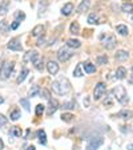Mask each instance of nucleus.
<instances>
[{
    "label": "nucleus",
    "instance_id": "nucleus-8",
    "mask_svg": "<svg viewBox=\"0 0 133 150\" xmlns=\"http://www.w3.org/2000/svg\"><path fill=\"white\" fill-rule=\"evenodd\" d=\"M59 109V101L57 100H48V109H47V116H52L55 112Z\"/></svg>",
    "mask_w": 133,
    "mask_h": 150
},
{
    "label": "nucleus",
    "instance_id": "nucleus-6",
    "mask_svg": "<svg viewBox=\"0 0 133 150\" xmlns=\"http://www.w3.org/2000/svg\"><path fill=\"white\" fill-rule=\"evenodd\" d=\"M71 56H72V52L69 51L67 47H63V48H60L59 52H57V57H59V60L61 62L67 61V60H68Z\"/></svg>",
    "mask_w": 133,
    "mask_h": 150
},
{
    "label": "nucleus",
    "instance_id": "nucleus-23",
    "mask_svg": "<svg viewBox=\"0 0 133 150\" xmlns=\"http://www.w3.org/2000/svg\"><path fill=\"white\" fill-rule=\"evenodd\" d=\"M27 74H28V69H27V68H24V69H23V71L20 72L19 77H17V80H16V82H17V84H20V82H23V81H24V80H26Z\"/></svg>",
    "mask_w": 133,
    "mask_h": 150
},
{
    "label": "nucleus",
    "instance_id": "nucleus-29",
    "mask_svg": "<svg viewBox=\"0 0 133 150\" xmlns=\"http://www.w3.org/2000/svg\"><path fill=\"white\" fill-rule=\"evenodd\" d=\"M20 104L23 105V108L26 109L27 112H29V110H31V108H29V101H28V100H27V98H21V100H20Z\"/></svg>",
    "mask_w": 133,
    "mask_h": 150
},
{
    "label": "nucleus",
    "instance_id": "nucleus-36",
    "mask_svg": "<svg viewBox=\"0 0 133 150\" xmlns=\"http://www.w3.org/2000/svg\"><path fill=\"white\" fill-rule=\"evenodd\" d=\"M73 74H75L76 77H81V76H83V73H81V64H79V65L76 67V69H75Z\"/></svg>",
    "mask_w": 133,
    "mask_h": 150
},
{
    "label": "nucleus",
    "instance_id": "nucleus-46",
    "mask_svg": "<svg viewBox=\"0 0 133 150\" xmlns=\"http://www.w3.org/2000/svg\"><path fill=\"white\" fill-rule=\"evenodd\" d=\"M3 102H4V98H3L1 96H0V104H3Z\"/></svg>",
    "mask_w": 133,
    "mask_h": 150
},
{
    "label": "nucleus",
    "instance_id": "nucleus-43",
    "mask_svg": "<svg viewBox=\"0 0 133 150\" xmlns=\"http://www.w3.org/2000/svg\"><path fill=\"white\" fill-rule=\"evenodd\" d=\"M4 147V144H3V141H1V138H0V149H3Z\"/></svg>",
    "mask_w": 133,
    "mask_h": 150
},
{
    "label": "nucleus",
    "instance_id": "nucleus-7",
    "mask_svg": "<svg viewBox=\"0 0 133 150\" xmlns=\"http://www.w3.org/2000/svg\"><path fill=\"white\" fill-rule=\"evenodd\" d=\"M102 142H104V139L101 137H99V138H91L89 142H88L87 150H97L102 145Z\"/></svg>",
    "mask_w": 133,
    "mask_h": 150
},
{
    "label": "nucleus",
    "instance_id": "nucleus-38",
    "mask_svg": "<svg viewBox=\"0 0 133 150\" xmlns=\"http://www.w3.org/2000/svg\"><path fill=\"white\" fill-rule=\"evenodd\" d=\"M19 117H20L19 110H14L11 113V120H12V121H16V120H19Z\"/></svg>",
    "mask_w": 133,
    "mask_h": 150
},
{
    "label": "nucleus",
    "instance_id": "nucleus-27",
    "mask_svg": "<svg viewBox=\"0 0 133 150\" xmlns=\"http://www.w3.org/2000/svg\"><path fill=\"white\" fill-rule=\"evenodd\" d=\"M97 20H99V16H97V13H91L89 16H88V23H89V24L97 23Z\"/></svg>",
    "mask_w": 133,
    "mask_h": 150
},
{
    "label": "nucleus",
    "instance_id": "nucleus-18",
    "mask_svg": "<svg viewBox=\"0 0 133 150\" xmlns=\"http://www.w3.org/2000/svg\"><path fill=\"white\" fill-rule=\"evenodd\" d=\"M8 4H9L8 0H4L3 3L0 4V15H1V16H4V15L7 13V11H8Z\"/></svg>",
    "mask_w": 133,
    "mask_h": 150
},
{
    "label": "nucleus",
    "instance_id": "nucleus-15",
    "mask_svg": "<svg viewBox=\"0 0 133 150\" xmlns=\"http://www.w3.org/2000/svg\"><path fill=\"white\" fill-rule=\"evenodd\" d=\"M116 31L119 32L121 36H127L128 33H129V31H128V27L124 25V24H120V25L116 27Z\"/></svg>",
    "mask_w": 133,
    "mask_h": 150
},
{
    "label": "nucleus",
    "instance_id": "nucleus-44",
    "mask_svg": "<svg viewBox=\"0 0 133 150\" xmlns=\"http://www.w3.org/2000/svg\"><path fill=\"white\" fill-rule=\"evenodd\" d=\"M27 150H36V149H35V146H28L27 147Z\"/></svg>",
    "mask_w": 133,
    "mask_h": 150
},
{
    "label": "nucleus",
    "instance_id": "nucleus-26",
    "mask_svg": "<svg viewBox=\"0 0 133 150\" xmlns=\"http://www.w3.org/2000/svg\"><path fill=\"white\" fill-rule=\"evenodd\" d=\"M73 114H71V113H63L61 114V120L64 122H71L72 120H73Z\"/></svg>",
    "mask_w": 133,
    "mask_h": 150
},
{
    "label": "nucleus",
    "instance_id": "nucleus-47",
    "mask_svg": "<svg viewBox=\"0 0 133 150\" xmlns=\"http://www.w3.org/2000/svg\"><path fill=\"white\" fill-rule=\"evenodd\" d=\"M132 21H133V17H132Z\"/></svg>",
    "mask_w": 133,
    "mask_h": 150
},
{
    "label": "nucleus",
    "instance_id": "nucleus-5",
    "mask_svg": "<svg viewBox=\"0 0 133 150\" xmlns=\"http://www.w3.org/2000/svg\"><path fill=\"white\" fill-rule=\"evenodd\" d=\"M116 37L113 36V35H109V36L104 37L102 39V47L107 49H113L115 47H116Z\"/></svg>",
    "mask_w": 133,
    "mask_h": 150
},
{
    "label": "nucleus",
    "instance_id": "nucleus-17",
    "mask_svg": "<svg viewBox=\"0 0 133 150\" xmlns=\"http://www.w3.org/2000/svg\"><path fill=\"white\" fill-rule=\"evenodd\" d=\"M121 9H122V12H125V13H133V4L132 3H124L122 4V7H121Z\"/></svg>",
    "mask_w": 133,
    "mask_h": 150
},
{
    "label": "nucleus",
    "instance_id": "nucleus-35",
    "mask_svg": "<svg viewBox=\"0 0 133 150\" xmlns=\"http://www.w3.org/2000/svg\"><path fill=\"white\" fill-rule=\"evenodd\" d=\"M43 112H44V105H41V104L36 105V116H41Z\"/></svg>",
    "mask_w": 133,
    "mask_h": 150
},
{
    "label": "nucleus",
    "instance_id": "nucleus-33",
    "mask_svg": "<svg viewBox=\"0 0 133 150\" xmlns=\"http://www.w3.org/2000/svg\"><path fill=\"white\" fill-rule=\"evenodd\" d=\"M41 64H43V62H41V60H40V57H39V59H37V60H36V61H35V62H33V65H35V68H36V69H37V71H43V68H44V67H43V65H41Z\"/></svg>",
    "mask_w": 133,
    "mask_h": 150
},
{
    "label": "nucleus",
    "instance_id": "nucleus-12",
    "mask_svg": "<svg viewBox=\"0 0 133 150\" xmlns=\"http://www.w3.org/2000/svg\"><path fill=\"white\" fill-rule=\"evenodd\" d=\"M72 11H73V4H72V3H67L64 7H63L61 13L64 15V16H68V15L72 13Z\"/></svg>",
    "mask_w": 133,
    "mask_h": 150
},
{
    "label": "nucleus",
    "instance_id": "nucleus-39",
    "mask_svg": "<svg viewBox=\"0 0 133 150\" xmlns=\"http://www.w3.org/2000/svg\"><path fill=\"white\" fill-rule=\"evenodd\" d=\"M97 62H99V64H107V62H108V57L107 56H100L99 59H97Z\"/></svg>",
    "mask_w": 133,
    "mask_h": 150
},
{
    "label": "nucleus",
    "instance_id": "nucleus-3",
    "mask_svg": "<svg viewBox=\"0 0 133 150\" xmlns=\"http://www.w3.org/2000/svg\"><path fill=\"white\" fill-rule=\"evenodd\" d=\"M14 67H15L14 62H9V61L4 62L3 65H1V68H0V77H1L3 80L9 79L12 71H14Z\"/></svg>",
    "mask_w": 133,
    "mask_h": 150
},
{
    "label": "nucleus",
    "instance_id": "nucleus-21",
    "mask_svg": "<svg viewBox=\"0 0 133 150\" xmlns=\"http://www.w3.org/2000/svg\"><path fill=\"white\" fill-rule=\"evenodd\" d=\"M37 137H39V142L41 145H46L47 144V136H46V132H44V130H39V132H37Z\"/></svg>",
    "mask_w": 133,
    "mask_h": 150
},
{
    "label": "nucleus",
    "instance_id": "nucleus-32",
    "mask_svg": "<svg viewBox=\"0 0 133 150\" xmlns=\"http://www.w3.org/2000/svg\"><path fill=\"white\" fill-rule=\"evenodd\" d=\"M15 17H16L15 20H19V21H21V20L26 19V13H24V12H21V11H17L16 13H15Z\"/></svg>",
    "mask_w": 133,
    "mask_h": 150
},
{
    "label": "nucleus",
    "instance_id": "nucleus-25",
    "mask_svg": "<svg viewBox=\"0 0 133 150\" xmlns=\"http://www.w3.org/2000/svg\"><path fill=\"white\" fill-rule=\"evenodd\" d=\"M43 31H44V27L43 25H36L33 28V31H32V36H40V35L43 33Z\"/></svg>",
    "mask_w": 133,
    "mask_h": 150
},
{
    "label": "nucleus",
    "instance_id": "nucleus-2",
    "mask_svg": "<svg viewBox=\"0 0 133 150\" xmlns=\"http://www.w3.org/2000/svg\"><path fill=\"white\" fill-rule=\"evenodd\" d=\"M112 93H113L115 98H116L117 101L120 102V104L127 105L128 102H129V98H128L127 91H125V88H124V86H121V85H117V86H115L113 91H112Z\"/></svg>",
    "mask_w": 133,
    "mask_h": 150
},
{
    "label": "nucleus",
    "instance_id": "nucleus-14",
    "mask_svg": "<svg viewBox=\"0 0 133 150\" xmlns=\"http://www.w3.org/2000/svg\"><path fill=\"white\" fill-rule=\"evenodd\" d=\"M69 32H71L72 35H79L80 33V25L77 21H73V23L71 24V27H69Z\"/></svg>",
    "mask_w": 133,
    "mask_h": 150
},
{
    "label": "nucleus",
    "instance_id": "nucleus-1",
    "mask_svg": "<svg viewBox=\"0 0 133 150\" xmlns=\"http://www.w3.org/2000/svg\"><path fill=\"white\" fill-rule=\"evenodd\" d=\"M52 89L57 94H65L71 91V84H69V81L65 77H60L57 81H55L52 84Z\"/></svg>",
    "mask_w": 133,
    "mask_h": 150
},
{
    "label": "nucleus",
    "instance_id": "nucleus-9",
    "mask_svg": "<svg viewBox=\"0 0 133 150\" xmlns=\"http://www.w3.org/2000/svg\"><path fill=\"white\" fill-rule=\"evenodd\" d=\"M39 53H37L36 51H29V52H27L26 54H24V57H23V61L24 62H28V61H31L32 64H33L35 61H36L37 59H39Z\"/></svg>",
    "mask_w": 133,
    "mask_h": 150
},
{
    "label": "nucleus",
    "instance_id": "nucleus-37",
    "mask_svg": "<svg viewBox=\"0 0 133 150\" xmlns=\"http://www.w3.org/2000/svg\"><path fill=\"white\" fill-rule=\"evenodd\" d=\"M61 108L63 109H73L75 108V102H64Z\"/></svg>",
    "mask_w": 133,
    "mask_h": 150
},
{
    "label": "nucleus",
    "instance_id": "nucleus-28",
    "mask_svg": "<svg viewBox=\"0 0 133 150\" xmlns=\"http://www.w3.org/2000/svg\"><path fill=\"white\" fill-rule=\"evenodd\" d=\"M9 134H11V136H15V137H20L21 136V130H20L17 126H15V127H12L11 130H9Z\"/></svg>",
    "mask_w": 133,
    "mask_h": 150
},
{
    "label": "nucleus",
    "instance_id": "nucleus-31",
    "mask_svg": "<svg viewBox=\"0 0 133 150\" xmlns=\"http://www.w3.org/2000/svg\"><path fill=\"white\" fill-rule=\"evenodd\" d=\"M51 94H49V92L47 91V89H41L40 91V97H43V98H46V100H51Z\"/></svg>",
    "mask_w": 133,
    "mask_h": 150
},
{
    "label": "nucleus",
    "instance_id": "nucleus-11",
    "mask_svg": "<svg viewBox=\"0 0 133 150\" xmlns=\"http://www.w3.org/2000/svg\"><path fill=\"white\" fill-rule=\"evenodd\" d=\"M47 69H48L49 74H56L59 72V64L56 61H49L47 64Z\"/></svg>",
    "mask_w": 133,
    "mask_h": 150
},
{
    "label": "nucleus",
    "instance_id": "nucleus-22",
    "mask_svg": "<svg viewBox=\"0 0 133 150\" xmlns=\"http://www.w3.org/2000/svg\"><path fill=\"white\" fill-rule=\"evenodd\" d=\"M67 45L71 47V48H79V47L81 45V42L76 39H69L68 41H67Z\"/></svg>",
    "mask_w": 133,
    "mask_h": 150
},
{
    "label": "nucleus",
    "instance_id": "nucleus-34",
    "mask_svg": "<svg viewBox=\"0 0 133 150\" xmlns=\"http://www.w3.org/2000/svg\"><path fill=\"white\" fill-rule=\"evenodd\" d=\"M37 92H39V86H37V85H33V86L31 88V91H29V96H31V97L36 96Z\"/></svg>",
    "mask_w": 133,
    "mask_h": 150
},
{
    "label": "nucleus",
    "instance_id": "nucleus-40",
    "mask_svg": "<svg viewBox=\"0 0 133 150\" xmlns=\"http://www.w3.org/2000/svg\"><path fill=\"white\" fill-rule=\"evenodd\" d=\"M44 42H46V37L43 36V37H40V39L37 40L36 44H37V47H41V45H44Z\"/></svg>",
    "mask_w": 133,
    "mask_h": 150
},
{
    "label": "nucleus",
    "instance_id": "nucleus-41",
    "mask_svg": "<svg viewBox=\"0 0 133 150\" xmlns=\"http://www.w3.org/2000/svg\"><path fill=\"white\" fill-rule=\"evenodd\" d=\"M7 124V118L3 116V114H0V126H3V125Z\"/></svg>",
    "mask_w": 133,
    "mask_h": 150
},
{
    "label": "nucleus",
    "instance_id": "nucleus-30",
    "mask_svg": "<svg viewBox=\"0 0 133 150\" xmlns=\"http://www.w3.org/2000/svg\"><path fill=\"white\" fill-rule=\"evenodd\" d=\"M9 28H11V27H9L8 24L6 23V21H0V29H1V32H4V33H7Z\"/></svg>",
    "mask_w": 133,
    "mask_h": 150
},
{
    "label": "nucleus",
    "instance_id": "nucleus-19",
    "mask_svg": "<svg viewBox=\"0 0 133 150\" xmlns=\"http://www.w3.org/2000/svg\"><path fill=\"white\" fill-rule=\"evenodd\" d=\"M125 74H127V69H125L124 67L117 68V71H116V77H117V79H120V80L125 79Z\"/></svg>",
    "mask_w": 133,
    "mask_h": 150
},
{
    "label": "nucleus",
    "instance_id": "nucleus-13",
    "mask_svg": "<svg viewBox=\"0 0 133 150\" xmlns=\"http://www.w3.org/2000/svg\"><path fill=\"white\" fill-rule=\"evenodd\" d=\"M89 6H91V1H89V0H83L81 3H80L79 8H77V12H79V13H81V12L87 11V9L89 8Z\"/></svg>",
    "mask_w": 133,
    "mask_h": 150
},
{
    "label": "nucleus",
    "instance_id": "nucleus-4",
    "mask_svg": "<svg viewBox=\"0 0 133 150\" xmlns=\"http://www.w3.org/2000/svg\"><path fill=\"white\" fill-rule=\"evenodd\" d=\"M105 91H107V85L104 82H99V84L95 86V91H93V98L96 100H100L102 96H104Z\"/></svg>",
    "mask_w": 133,
    "mask_h": 150
},
{
    "label": "nucleus",
    "instance_id": "nucleus-20",
    "mask_svg": "<svg viewBox=\"0 0 133 150\" xmlns=\"http://www.w3.org/2000/svg\"><path fill=\"white\" fill-rule=\"evenodd\" d=\"M128 57H129V54H128V52H125V51H119L116 53V59L119 60V61H124V60H127Z\"/></svg>",
    "mask_w": 133,
    "mask_h": 150
},
{
    "label": "nucleus",
    "instance_id": "nucleus-45",
    "mask_svg": "<svg viewBox=\"0 0 133 150\" xmlns=\"http://www.w3.org/2000/svg\"><path fill=\"white\" fill-rule=\"evenodd\" d=\"M128 150H133V145H128Z\"/></svg>",
    "mask_w": 133,
    "mask_h": 150
},
{
    "label": "nucleus",
    "instance_id": "nucleus-42",
    "mask_svg": "<svg viewBox=\"0 0 133 150\" xmlns=\"http://www.w3.org/2000/svg\"><path fill=\"white\" fill-rule=\"evenodd\" d=\"M19 25H20V21H19V20H15L14 23L11 24V29H16Z\"/></svg>",
    "mask_w": 133,
    "mask_h": 150
},
{
    "label": "nucleus",
    "instance_id": "nucleus-24",
    "mask_svg": "<svg viewBox=\"0 0 133 150\" xmlns=\"http://www.w3.org/2000/svg\"><path fill=\"white\" fill-rule=\"evenodd\" d=\"M84 69L87 73H95V72H96V67H95L93 64H91V62H85Z\"/></svg>",
    "mask_w": 133,
    "mask_h": 150
},
{
    "label": "nucleus",
    "instance_id": "nucleus-10",
    "mask_svg": "<svg viewBox=\"0 0 133 150\" xmlns=\"http://www.w3.org/2000/svg\"><path fill=\"white\" fill-rule=\"evenodd\" d=\"M7 48L11 49V51H21V49H23V48H21V44L19 42V40H17V39L11 40V41L8 42Z\"/></svg>",
    "mask_w": 133,
    "mask_h": 150
},
{
    "label": "nucleus",
    "instance_id": "nucleus-16",
    "mask_svg": "<svg viewBox=\"0 0 133 150\" xmlns=\"http://www.w3.org/2000/svg\"><path fill=\"white\" fill-rule=\"evenodd\" d=\"M117 117H121V118H124V120H130V118H132V112H130V110H127V109H124V110L119 112Z\"/></svg>",
    "mask_w": 133,
    "mask_h": 150
}]
</instances>
